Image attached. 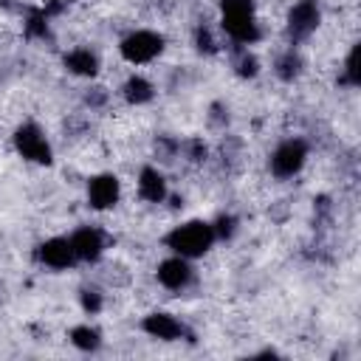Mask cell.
<instances>
[{"label":"cell","instance_id":"cell-2","mask_svg":"<svg viewBox=\"0 0 361 361\" xmlns=\"http://www.w3.org/2000/svg\"><path fill=\"white\" fill-rule=\"evenodd\" d=\"M220 6H223V28L234 42L251 45L259 39V28L254 20V0H220Z\"/></svg>","mask_w":361,"mask_h":361},{"label":"cell","instance_id":"cell-8","mask_svg":"<svg viewBox=\"0 0 361 361\" xmlns=\"http://www.w3.org/2000/svg\"><path fill=\"white\" fill-rule=\"evenodd\" d=\"M37 257H39V262H42V265L56 268V271H62V268L73 265V259H76L73 245H71V240H68V237H51V240H45V243H39Z\"/></svg>","mask_w":361,"mask_h":361},{"label":"cell","instance_id":"cell-17","mask_svg":"<svg viewBox=\"0 0 361 361\" xmlns=\"http://www.w3.org/2000/svg\"><path fill=\"white\" fill-rule=\"evenodd\" d=\"M344 73H347V82L350 85H358L361 82V68H358V45L350 48L347 54V65H344Z\"/></svg>","mask_w":361,"mask_h":361},{"label":"cell","instance_id":"cell-6","mask_svg":"<svg viewBox=\"0 0 361 361\" xmlns=\"http://www.w3.org/2000/svg\"><path fill=\"white\" fill-rule=\"evenodd\" d=\"M319 20H322V14H319L316 0H299V3L288 11V37H290L293 42L310 37V34L316 31Z\"/></svg>","mask_w":361,"mask_h":361},{"label":"cell","instance_id":"cell-7","mask_svg":"<svg viewBox=\"0 0 361 361\" xmlns=\"http://www.w3.org/2000/svg\"><path fill=\"white\" fill-rule=\"evenodd\" d=\"M118 195H121V183H118V178L110 175V172L93 175V178L87 180V203H90L93 209H99V212L116 206Z\"/></svg>","mask_w":361,"mask_h":361},{"label":"cell","instance_id":"cell-18","mask_svg":"<svg viewBox=\"0 0 361 361\" xmlns=\"http://www.w3.org/2000/svg\"><path fill=\"white\" fill-rule=\"evenodd\" d=\"M234 226H237V220L228 217V214H223V217H217V223L212 228H214V237H231L234 234Z\"/></svg>","mask_w":361,"mask_h":361},{"label":"cell","instance_id":"cell-15","mask_svg":"<svg viewBox=\"0 0 361 361\" xmlns=\"http://www.w3.org/2000/svg\"><path fill=\"white\" fill-rule=\"evenodd\" d=\"M124 99L130 104H144V102L152 99V85L144 76H130L127 85H124Z\"/></svg>","mask_w":361,"mask_h":361},{"label":"cell","instance_id":"cell-14","mask_svg":"<svg viewBox=\"0 0 361 361\" xmlns=\"http://www.w3.org/2000/svg\"><path fill=\"white\" fill-rule=\"evenodd\" d=\"M71 341H73V347H79V350H85V353H93V350L102 347V336H99V330L90 327V324L73 327V330H71Z\"/></svg>","mask_w":361,"mask_h":361},{"label":"cell","instance_id":"cell-5","mask_svg":"<svg viewBox=\"0 0 361 361\" xmlns=\"http://www.w3.org/2000/svg\"><path fill=\"white\" fill-rule=\"evenodd\" d=\"M305 158H307L305 141L288 138V141H282V144L274 149V155H271V172H274L276 178H293V175L305 166Z\"/></svg>","mask_w":361,"mask_h":361},{"label":"cell","instance_id":"cell-11","mask_svg":"<svg viewBox=\"0 0 361 361\" xmlns=\"http://www.w3.org/2000/svg\"><path fill=\"white\" fill-rule=\"evenodd\" d=\"M141 327H144V333H149L152 338H161V341H175L183 336V324L169 313H149L141 322Z\"/></svg>","mask_w":361,"mask_h":361},{"label":"cell","instance_id":"cell-9","mask_svg":"<svg viewBox=\"0 0 361 361\" xmlns=\"http://www.w3.org/2000/svg\"><path fill=\"white\" fill-rule=\"evenodd\" d=\"M71 245H73V254H76V259H85V262H96V259L102 257V251H104V237H102V231H99V228H90V226H85V228L73 231V237H71Z\"/></svg>","mask_w":361,"mask_h":361},{"label":"cell","instance_id":"cell-16","mask_svg":"<svg viewBox=\"0 0 361 361\" xmlns=\"http://www.w3.org/2000/svg\"><path fill=\"white\" fill-rule=\"evenodd\" d=\"M299 71H302V59H299V54L288 51L285 56H279V62H276V73H279V79L290 82V79L299 76Z\"/></svg>","mask_w":361,"mask_h":361},{"label":"cell","instance_id":"cell-19","mask_svg":"<svg viewBox=\"0 0 361 361\" xmlns=\"http://www.w3.org/2000/svg\"><path fill=\"white\" fill-rule=\"evenodd\" d=\"M82 307H85L87 313H96V310L102 307V296H99V290H82Z\"/></svg>","mask_w":361,"mask_h":361},{"label":"cell","instance_id":"cell-20","mask_svg":"<svg viewBox=\"0 0 361 361\" xmlns=\"http://www.w3.org/2000/svg\"><path fill=\"white\" fill-rule=\"evenodd\" d=\"M237 73H240V76H254V73H257V59H254L251 54H243L240 62H237Z\"/></svg>","mask_w":361,"mask_h":361},{"label":"cell","instance_id":"cell-22","mask_svg":"<svg viewBox=\"0 0 361 361\" xmlns=\"http://www.w3.org/2000/svg\"><path fill=\"white\" fill-rule=\"evenodd\" d=\"M51 3H71V0H51Z\"/></svg>","mask_w":361,"mask_h":361},{"label":"cell","instance_id":"cell-10","mask_svg":"<svg viewBox=\"0 0 361 361\" xmlns=\"http://www.w3.org/2000/svg\"><path fill=\"white\" fill-rule=\"evenodd\" d=\"M158 282L169 290H180L192 282V265L186 262V257H169L158 265Z\"/></svg>","mask_w":361,"mask_h":361},{"label":"cell","instance_id":"cell-21","mask_svg":"<svg viewBox=\"0 0 361 361\" xmlns=\"http://www.w3.org/2000/svg\"><path fill=\"white\" fill-rule=\"evenodd\" d=\"M197 48H200V51H203V48H206V51H212V37H209V31H206V28H200V31H197Z\"/></svg>","mask_w":361,"mask_h":361},{"label":"cell","instance_id":"cell-1","mask_svg":"<svg viewBox=\"0 0 361 361\" xmlns=\"http://www.w3.org/2000/svg\"><path fill=\"white\" fill-rule=\"evenodd\" d=\"M214 228L212 223H203V220H189L183 226H175L169 234H166V245L178 254V257H200L212 248L214 243Z\"/></svg>","mask_w":361,"mask_h":361},{"label":"cell","instance_id":"cell-4","mask_svg":"<svg viewBox=\"0 0 361 361\" xmlns=\"http://www.w3.org/2000/svg\"><path fill=\"white\" fill-rule=\"evenodd\" d=\"M14 147L25 161L34 164H51V144L42 135V130L37 124H20L14 130Z\"/></svg>","mask_w":361,"mask_h":361},{"label":"cell","instance_id":"cell-3","mask_svg":"<svg viewBox=\"0 0 361 361\" xmlns=\"http://www.w3.org/2000/svg\"><path fill=\"white\" fill-rule=\"evenodd\" d=\"M118 51H121V56H124L127 62H133V65H144V62L155 59V56L164 51V37L155 34V31L141 28V31L127 34V37L121 39Z\"/></svg>","mask_w":361,"mask_h":361},{"label":"cell","instance_id":"cell-12","mask_svg":"<svg viewBox=\"0 0 361 361\" xmlns=\"http://www.w3.org/2000/svg\"><path fill=\"white\" fill-rule=\"evenodd\" d=\"M138 195L149 203H161L166 197V180L155 166H144L138 172Z\"/></svg>","mask_w":361,"mask_h":361},{"label":"cell","instance_id":"cell-13","mask_svg":"<svg viewBox=\"0 0 361 361\" xmlns=\"http://www.w3.org/2000/svg\"><path fill=\"white\" fill-rule=\"evenodd\" d=\"M65 68H68L71 73H76V76H93V73L99 71V59H96V54L87 51V48H76V51L65 54Z\"/></svg>","mask_w":361,"mask_h":361}]
</instances>
